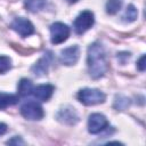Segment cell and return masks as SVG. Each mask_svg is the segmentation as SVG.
Returning a JSON list of instances; mask_svg holds the SVG:
<instances>
[{
	"instance_id": "obj_1",
	"label": "cell",
	"mask_w": 146,
	"mask_h": 146,
	"mask_svg": "<svg viewBox=\"0 0 146 146\" xmlns=\"http://www.w3.org/2000/svg\"><path fill=\"white\" fill-rule=\"evenodd\" d=\"M88 71L92 79L102 78L107 71V60L103 46L98 42L90 44L87 56Z\"/></svg>"
},
{
	"instance_id": "obj_2",
	"label": "cell",
	"mask_w": 146,
	"mask_h": 146,
	"mask_svg": "<svg viewBox=\"0 0 146 146\" xmlns=\"http://www.w3.org/2000/svg\"><path fill=\"white\" fill-rule=\"evenodd\" d=\"M78 99L84 105H96L105 102V94L98 89L84 88L78 92Z\"/></svg>"
},
{
	"instance_id": "obj_3",
	"label": "cell",
	"mask_w": 146,
	"mask_h": 146,
	"mask_svg": "<svg viewBox=\"0 0 146 146\" xmlns=\"http://www.w3.org/2000/svg\"><path fill=\"white\" fill-rule=\"evenodd\" d=\"M94 23H95L94 14L90 10H83L75 18L74 24H73V27H74L75 33L82 34L86 31H88L94 25Z\"/></svg>"
},
{
	"instance_id": "obj_4",
	"label": "cell",
	"mask_w": 146,
	"mask_h": 146,
	"mask_svg": "<svg viewBox=\"0 0 146 146\" xmlns=\"http://www.w3.org/2000/svg\"><path fill=\"white\" fill-rule=\"evenodd\" d=\"M70 35V27L60 22H56L50 25V40L54 44L62 43L67 40Z\"/></svg>"
},
{
	"instance_id": "obj_5",
	"label": "cell",
	"mask_w": 146,
	"mask_h": 146,
	"mask_svg": "<svg viewBox=\"0 0 146 146\" xmlns=\"http://www.w3.org/2000/svg\"><path fill=\"white\" fill-rule=\"evenodd\" d=\"M21 114L27 120H41L44 115L43 110L36 102H27L21 107Z\"/></svg>"
},
{
	"instance_id": "obj_6",
	"label": "cell",
	"mask_w": 146,
	"mask_h": 146,
	"mask_svg": "<svg viewBox=\"0 0 146 146\" xmlns=\"http://www.w3.org/2000/svg\"><path fill=\"white\" fill-rule=\"evenodd\" d=\"M108 125L107 119L99 113H94L89 116L88 120V131L90 133H99L100 131L105 130L106 127Z\"/></svg>"
},
{
	"instance_id": "obj_7",
	"label": "cell",
	"mask_w": 146,
	"mask_h": 146,
	"mask_svg": "<svg viewBox=\"0 0 146 146\" xmlns=\"http://www.w3.org/2000/svg\"><path fill=\"white\" fill-rule=\"evenodd\" d=\"M11 29H13L16 33H18L21 36H23V38L27 36V35H30V34H32V33L34 32V26H33V24H32L29 19L23 18V17H17V18H15V19L13 21V23H11Z\"/></svg>"
},
{
	"instance_id": "obj_8",
	"label": "cell",
	"mask_w": 146,
	"mask_h": 146,
	"mask_svg": "<svg viewBox=\"0 0 146 146\" xmlns=\"http://www.w3.org/2000/svg\"><path fill=\"white\" fill-rule=\"evenodd\" d=\"M79 55H80V49L78 46H71L68 48H65L64 50L60 51V56H59V60L62 64L64 65H73L78 62L79 59Z\"/></svg>"
},
{
	"instance_id": "obj_9",
	"label": "cell",
	"mask_w": 146,
	"mask_h": 146,
	"mask_svg": "<svg viewBox=\"0 0 146 146\" xmlns=\"http://www.w3.org/2000/svg\"><path fill=\"white\" fill-rule=\"evenodd\" d=\"M57 120L64 124L72 125L79 121V116H78V113L74 108L67 106V107L59 110V112L57 113Z\"/></svg>"
},
{
	"instance_id": "obj_10",
	"label": "cell",
	"mask_w": 146,
	"mask_h": 146,
	"mask_svg": "<svg viewBox=\"0 0 146 146\" xmlns=\"http://www.w3.org/2000/svg\"><path fill=\"white\" fill-rule=\"evenodd\" d=\"M50 60H51V54L50 52H47L44 54L43 57H41L33 66H32V72L40 76V75H43L48 72V67L50 65Z\"/></svg>"
},
{
	"instance_id": "obj_11",
	"label": "cell",
	"mask_w": 146,
	"mask_h": 146,
	"mask_svg": "<svg viewBox=\"0 0 146 146\" xmlns=\"http://www.w3.org/2000/svg\"><path fill=\"white\" fill-rule=\"evenodd\" d=\"M54 86L51 84H40L36 88L33 89V95L34 97L38 99V100H41V102H47L51 96H52V92H54Z\"/></svg>"
},
{
	"instance_id": "obj_12",
	"label": "cell",
	"mask_w": 146,
	"mask_h": 146,
	"mask_svg": "<svg viewBox=\"0 0 146 146\" xmlns=\"http://www.w3.org/2000/svg\"><path fill=\"white\" fill-rule=\"evenodd\" d=\"M33 84L30 80L27 79H22L19 82H18V86H17V91H18V95L21 97H26L29 95H31L33 92Z\"/></svg>"
},
{
	"instance_id": "obj_13",
	"label": "cell",
	"mask_w": 146,
	"mask_h": 146,
	"mask_svg": "<svg viewBox=\"0 0 146 146\" xmlns=\"http://www.w3.org/2000/svg\"><path fill=\"white\" fill-rule=\"evenodd\" d=\"M17 102H18V97L16 95L0 92V110H3L11 105H15Z\"/></svg>"
},
{
	"instance_id": "obj_14",
	"label": "cell",
	"mask_w": 146,
	"mask_h": 146,
	"mask_svg": "<svg viewBox=\"0 0 146 146\" xmlns=\"http://www.w3.org/2000/svg\"><path fill=\"white\" fill-rule=\"evenodd\" d=\"M24 2H25V7L33 13L41 10L46 5V0H25Z\"/></svg>"
},
{
	"instance_id": "obj_15",
	"label": "cell",
	"mask_w": 146,
	"mask_h": 146,
	"mask_svg": "<svg viewBox=\"0 0 146 146\" xmlns=\"http://www.w3.org/2000/svg\"><path fill=\"white\" fill-rule=\"evenodd\" d=\"M122 7V0H108L106 2V11L107 14L114 15Z\"/></svg>"
},
{
	"instance_id": "obj_16",
	"label": "cell",
	"mask_w": 146,
	"mask_h": 146,
	"mask_svg": "<svg viewBox=\"0 0 146 146\" xmlns=\"http://www.w3.org/2000/svg\"><path fill=\"white\" fill-rule=\"evenodd\" d=\"M137 18V9L135 8V6L132 5H129L124 11V15H123V21L124 22H133L135 19Z\"/></svg>"
},
{
	"instance_id": "obj_17",
	"label": "cell",
	"mask_w": 146,
	"mask_h": 146,
	"mask_svg": "<svg viewBox=\"0 0 146 146\" xmlns=\"http://www.w3.org/2000/svg\"><path fill=\"white\" fill-rule=\"evenodd\" d=\"M11 67V60L7 56H0V73H6Z\"/></svg>"
},
{
	"instance_id": "obj_18",
	"label": "cell",
	"mask_w": 146,
	"mask_h": 146,
	"mask_svg": "<svg viewBox=\"0 0 146 146\" xmlns=\"http://www.w3.org/2000/svg\"><path fill=\"white\" fill-rule=\"evenodd\" d=\"M119 99H120V102L116 99L115 100V108H117V110H124L125 107H128L129 106V99L128 98H125V97H122V96H119L117 97Z\"/></svg>"
},
{
	"instance_id": "obj_19",
	"label": "cell",
	"mask_w": 146,
	"mask_h": 146,
	"mask_svg": "<svg viewBox=\"0 0 146 146\" xmlns=\"http://www.w3.org/2000/svg\"><path fill=\"white\" fill-rule=\"evenodd\" d=\"M137 66H138V68H139L140 71H145V67H146V65H145V55H143V56L139 58V60H138V63H137Z\"/></svg>"
},
{
	"instance_id": "obj_20",
	"label": "cell",
	"mask_w": 146,
	"mask_h": 146,
	"mask_svg": "<svg viewBox=\"0 0 146 146\" xmlns=\"http://www.w3.org/2000/svg\"><path fill=\"white\" fill-rule=\"evenodd\" d=\"M7 144H16V145L21 144V145H23L24 141H23V139H22L21 137H14L13 139H9V140L7 141Z\"/></svg>"
},
{
	"instance_id": "obj_21",
	"label": "cell",
	"mask_w": 146,
	"mask_h": 146,
	"mask_svg": "<svg viewBox=\"0 0 146 146\" xmlns=\"http://www.w3.org/2000/svg\"><path fill=\"white\" fill-rule=\"evenodd\" d=\"M6 131H7V125H6L5 123L0 122V136H1V135H3Z\"/></svg>"
},
{
	"instance_id": "obj_22",
	"label": "cell",
	"mask_w": 146,
	"mask_h": 146,
	"mask_svg": "<svg viewBox=\"0 0 146 146\" xmlns=\"http://www.w3.org/2000/svg\"><path fill=\"white\" fill-rule=\"evenodd\" d=\"M67 1H68L70 3H74V2H76L78 0H67Z\"/></svg>"
}]
</instances>
